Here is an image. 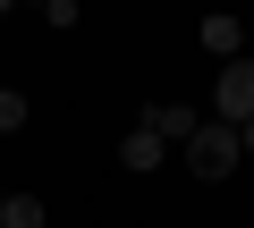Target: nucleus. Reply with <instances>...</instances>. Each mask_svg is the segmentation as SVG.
<instances>
[{
    "instance_id": "obj_9",
    "label": "nucleus",
    "mask_w": 254,
    "mask_h": 228,
    "mask_svg": "<svg viewBox=\"0 0 254 228\" xmlns=\"http://www.w3.org/2000/svg\"><path fill=\"white\" fill-rule=\"evenodd\" d=\"M0 203H9V194H0Z\"/></svg>"
},
{
    "instance_id": "obj_5",
    "label": "nucleus",
    "mask_w": 254,
    "mask_h": 228,
    "mask_svg": "<svg viewBox=\"0 0 254 228\" xmlns=\"http://www.w3.org/2000/svg\"><path fill=\"white\" fill-rule=\"evenodd\" d=\"M195 34H203V51H212L220 68H229V59H246V26H237V17H203Z\"/></svg>"
},
{
    "instance_id": "obj_2",
    "label": "nucleus",
    "mask_w": 254,
    "mask_h": 228,
    "mask_svg": "<svg viewBox=\"0 0 254 228\" xmlns=\"http://www.w3.org/2000/svg\"><path fill=\"white\" fill-rule=\"evenodd\" d=\"M212 119H220V127H246V119H254V59H229V68H220Z\"/></svg>"
},
{
    "instance_id": "obj_6",
    "label": "nucleus",
    "mask_w": 254,
    "mask_h": 228,
    "mask_svg": "<svg viewBox=\"0 0 254 228\" xmlns=\"http://www.w3.org/2000/svg\"><path fill=\"white\" fill-rule=\"evenodd\" d=\"M0 228H51L43 194H9V203H0Z\"/></svg>"
},
{
    "instance_id": "obj_3",
    "label": "nucleus",
    "mask_w": 254,
    "mask_h": 228,
    "mask_svg": "<svg viewBox=\"0 0 254 228\" xmlns=\"http://www.w3.org/2000/svg\"><path fill=\"white\" fill-rule=\"evenodd\" d=\"M136 127L161 136V144H195V136H203V119H195L187 101H144V119H136Z\"/></svg>"
},
{
    "instance_id": "obj_7",
    "label": "nucleus",
    "mask_w": 254,
    "mask_h": 228,
    "mask_svg": "<svg viewBox=\"0 0 254 228\" xmlns=\"http://www.w3.org/2000/svg\"><path fill=\"white\" fill-rule=\"evenodd\" d=\"M26 119H34V101H26V93H17V85H0V136H17V127H26Z\"/></svg>"
},
{
    "instance_id": "obj_1",
    "label": "nucleus",
    "mask_w": 254,
    "mask_h": 228,
    "mask_svg": "<svg viewBox=\"0 0 254 228\" xmlns=\"http://www.w3.org/2000/svg\"><path fill=\"white\" fill-rule=\"evenodd\" d=\"M237 161H246V136L220 127V119H203V136L187 144V169H195L203 186H220V178H237Z\"/></svg>"
},
{
    "instance_id": "obj_4",
    "label": "nucleus",
    "mask_w": 254,
    "mask_h": 228,
    "mask_svg": "<svg viewBox=\"0 0 254 228\" xmlns=\"http://www.w3.org/2000/svg\"><path fill=\"white\" fill-rule=\"evenodd\" d=\"M161 161H170V144H161V136H144V127H127V144H119V169H136V178H153Z\"/></svg>"
},
{
    "instance_id": "obj_8",
    "label": "nucleus",
    "mask_w": 254,
    "mask_h": 228,
    "mask_svg": "<svg viewBox=\"0 0 254 228\" xmlns=\"http://www.w3.org/2000/svg\"><path fill=\"white\" fill-rule=\"evenodd\" d=\"M237 136H246V152H254V119H246V127H237Z\"/></svg>"
}]
</instances>
